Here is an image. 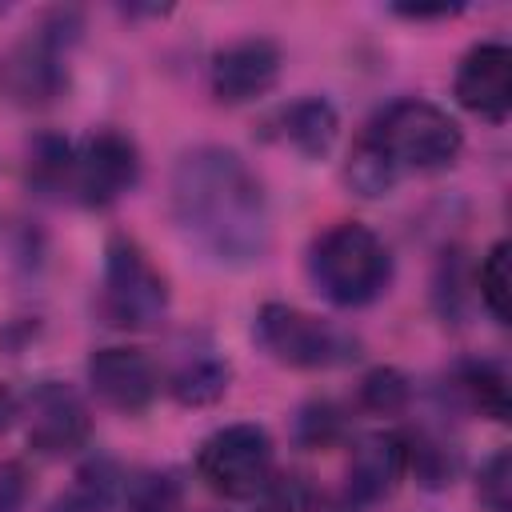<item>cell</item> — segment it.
I'll return each instance as SVG.
<instances>
[{"mask_svg":"<svg viewBox=\"0 0 512 512\" xmlns=\"http://www.w3.org/2000/svg\"><path fill=\"white\" fill-rule=\"evenodd\" d=\"M124 512H184V484L176 472H140L124 492Z\"/></svg>","mask_w":512,"mask_h":512,"instance_id":"cell-20","label":"cell"},{"mask_svg":"<svg viewBox=\"0 0 512 512\" xmlns=\"http://www.w3.org/2000/svg\"><path fill=\"white\" fill-rule=\"evenodd\" d=\"M80 40V12H48L0 60V92L20 108H44L68 88V48Z\"/></svg>","mask_w":512,"mask_h":512,"instance_id":"cell-4","label":"cell"},{"mask_svg":"<svg viewBox=\"0 0 512 512\" xmlns=\"http://www.w3.org/2000/svg\"><path fill=\"white\" fill-rule=\"evenodd\" d=\"M260 136L264 140H276V144H284V148H292V152H300L308 160H320V156H328V148L340 136V116H336L332 100H324V96H300V100L276 108L264 120Z\"/></svg>","mask_w":512,"mask_h":512,"instance_id":"cell-14","label":"cell"},{"mask_svg":"<svg viewBox=\"0 0 512 512\" xmlns=\"http://www.w3.org/2000/svg\"><path fill=\"white\" fill-rule=\"evenodd\" d=\"M32 496V476L24 460H0V512H24Z\"/></svg>","mask_w":512,"mask_h":512,"instance_id":"cell-26","label":"cell"},{"mask_svg":"<svg viewBox=\"0 0 512 512\" xmlns=\"http://www.w3.org/2000/svg\"><path fill=\"white\" fill-rule=\"evenodd\" d=\"M404 472V432H372L352 448L348 472H344V504L348 508H368L380 504Z\"/></svg>","mask_w":512,"mask_h":512,"instance_id":"cell-13","label":"cell"},{"mask_svg":"<svg viewBox=\"0 0 512 512\" xmlns=\"http://www.w3.org/2000/svg\"><path fill=\"white\" fill-rule=\"evenodd\" d=\"M168 204L180 232L216 264H256L272 244L268 192L236 148L196 144L180 152L168 180Z\"/></svg>","mask_w":512,"mask_h":512,"instance_id":"cell-1","label":"cell"},{"mask_svg":"<svg viewBox=\"0 0 512 512\" xmlns=\"http://www.w3.org/2000/svg\"><path fill=\"white\" fill-rule=\"evenodd\" d=\"M472 288H476V300L488 308V316L496 324H508V244L504 240H496L488 256L476 264Z\"/></svg>","mask_w":512,"mask_h":512,"instance_id":"cell-22","label":"cell"},{"mask_svg":"<svg viewBox=\"0 0 512 512\" xmlns=\"http://www.w3.org/2000/svg\"><path fill=\"white\" fill-rule=\"evenodd\" d=\"M140 180V148L116 132L100 128L72 144V168H68V192L84 208H112L124 192H132Z\"/></svg>","mask_w":512,"mask_h":512,"instance_id":"cell-8","label":"cell"},{"mask_svg":"<svg viewBox=\"0 0 512 512\" xmlns=\"http://www.w3.org/2000/svg\"><path fill=\"white\" fill-rule=\"evenodd\" d=\"M348 432V416L340 404L332 400H308L300 412H296V424H292V436L300 448H332L340 436Z\"/></svg>","mask_w":512,"mask_h":512,"instance_id":"cell-23","label":"cell"},{"mask_svg":"<svg viewBox=\"0 0 512 512\" xmlns=\"http://www.w3.org/2000/svg\"><path fill=\"white\" fill-rule=\"evenodd\" d=\"M512 464H508V448H500V452H492L488 460H484V468H480V476H476V496H480V504L488 508V512H512V496H508V488H512Z\"/></svg>","mask_w":512,"mask_h":512,"instance_id":"cell-25","label":"cell"},{"mask_svg":"<svg viewBox=\"0 0 512 512\" xmlns=\"http://www.w3.org/2000/svg\"><path fill=\"white\" fill-rule=\"evenodd\" d=\"M280 64H284V52L276 40L268 36H244V40H232L224 44L216 56H212V68H208V88L220 104H248L264 92L276 88L280 80Z\"/></svg>","mask_w":512,"mask_h":512,"instance_id":"cell-11","label":"cell"},{"mask_svg":"<svg viewBox=\"0 0 512 512\" xmlns=\"http://www.w3.org/2000/svg\"><path fill=\"white\" fill-rule=\"evenodd\" d=\"M456 452L452 444L428 436V432H404V472H412L424 488H444L456 476Z\"/></svg>","mask_w":512,"mask_h":512,"instance_id":"cell-19","label":"cell"},{"mask_svg":"<svg viewBox=\"0 0 512 512\" xmlns=\"http://www.w3.org/2000/svg\"><path fill=\"white\" fill-rule=\"evenodd\" d=\"M452 96L480 120H508L512 112V48L504 40H480L460 56Z\"/></svg>","mask_w":512,"mask_h":512,"instance_id":"cell-12","label":"cell"},{"mask_svg":"<svg viewBox=\"0 0 512 512\" xmlns=\"http://www.w3.org/2000/svg\"><path fill=\"white\" fill-rule=\"evenodd\" d=\"M356 400H360V408L372 412V416H396V412L408 408V400H412V384H408V376H404L400 368L380 364V368H372V372L360 380Z\"/></svg>","mask_w":512,"mask_h":512,"instance_id":"cell-21","label":"cell"},{"mask_svg":"<svg viewBox=\"0 0 512 512\" xmlns=\"http://www.w3.org/2000/svg\"><path fill=\"white\" fill-rule=\"evenodd\" d=\"M228 380H232L228 360H220L212 348H200V352H188V356L172 368L168 392H172L184 408H208V404H216V400L228 392Z\"/></svg>","mask_w":512,"mask_h":512,"instance_id":"cell-16","label":"cell"},{"mask_svg":"<svg viewBox=\"0 0 512 512\" xmlns=\"http://www.w3.org/2000/svg\"><path fill=\"white\" fill-rule=\"evenodd\" d=\"M28 184L40 196H64L68 192V168H72V140L64 136H36L28 148Z\"/></svg>","mask_w":512,"mask_h":512,"instance_id":"cell-18","label":"cell"},{"mask_svg":"<svg viewBox=\"0 0 512 512\" xmlns=\"http://www.w3.org/2000/svg\"><path fill=\"white\" fill-rule=\"evenodd\" d=\"M88 388L104 408H116L124 416L144 412L160 392V368L148 352L108 344L88 356Z\"/></svg>","mask_w":512,"mask_h":512,"instance_id":"cell-10","label":"cell"},{"mask_svg":"<svg viewBox=\"0 0 512 512\" xmlns=\"http://www.w3.org/2000/svg\"><path fill=\"white\" fill-rule=\"evenodd\" d=\"M20 416V400L0 384V432H8L12 428V420Z\"/></svg>","mask_w":512,"mask_h":512,"instance_id":"cell-28","label":"cell"},{"mask_svg":"<svg viewBox=\"0 0 512 512\" xmlns=\"http://www.w3.org/2000/svg\"><path fill=\"white\" fill-rule=\"evenodd\" d=\"M308 280L336 308H364L392 284L388 244L360 220H340L308 244Z\"/></svg>","mask_w":512,"mask_h":512,"instance_id":"cell-3","label":"cell"},{"mask_svg":"<svg viewBox=\"0 0 512 512\" xmlns=\"http://www.w3.org/2000/svg\"><path fill=\"white\" fill-rule=\"evenodd\" d=\"M20 416H24L28 448L40 456H68V452L84 448L88 432H92L84 396L64 380H40L20 400Z\"/></svg>","mask_w":512,"mask_h":512,"instance_id":"cell-9","label":"cell"},{"mask_svg":"<svg viewBox=\"0 0 512 512\" xmlns=\"http://www.w3.org/2000/svg\"><path fill=\"white\" fill-rule=\"evenodd\" d=\"M464 148L460 124L432 100L400 96L384 104L348 152L344 180L352 192L376 200L396 188L408 172H440Z\"/></svg>","mask_w":512,"mask_h":512,"instance_id":"cell-2","label":"cell"},{"mask_svg":"<svg viewBox=\"0 0 512 512\" xmlns=\"http://www.w3.org/2000/svg\"><path fill=\"white\" fill-rule=\"evenodd\" d=\"M452 392L480 416L488 420H508L512 400H508V372L496 360H460L452 368Z\"/></svg>","mask_w":512,"mask_h":512,"instance_id":"cell-15","label":"cell"},{"mask_svg":"<svg viewBox=\"0 0 512 512\" xmlns=\"http://www.w3.org/2000/svg\"><path fill=\"white\" fill-rule=\"evenodd\" d=\"M260 512H312L316 508V488L300 472H272L264 492L256 496Z\"/></svg>","mask_w":512,"mask_h":512,"instance_id":"cell-24","label":"cell"},{"mask_svg":"<svg viewBox=\"0 0 512 512\" xmlns=\"http://www.w3.org/2000/svg\"><path fill=\"white\" fill-rule=\"evenodd\" d=\"M120 468L108 456H92L76 468L72 484L52 500L48 512H108L120 500Z\"/></svg>","mask_w":512,"mask_h":512,"instance_id":"cell-17","label":"cell"},{"mask_svg":"<svg viewBox=\"0 0 512 512\" xmlns=\"http://www.w3.org/2000/svg\"><path fill=\"white\" fill-rule=\"evenodd\" d=\"M252 340L288 368H340L360 356V340L348 328L280 300L260 304L252 320Z\"/></svg>","mask_w":512,"mask_h":512,"instance_id":"cell-6","label":"cell"},{"mask_svg":"<svg viewBox=\"0 0 512 512\" xmlns=\"http://www.w3.org/2000/svg\"><path fill=\"white\" fill-rule=\"evenodd\" d=\"M172 292L164 272L148 260V252L132 236H112L104 248V276H100V320L108 328L144 332L168 316Z\"/></svg>","mask_w":512,"mask_h":512,"instance_id":"cell-5","label":"cell"},{"mask_svg":"<svg viewBox=\"0 0 512 512\" xmlns=\"http://www.w3.org/2000/svg\"><path fill=\"white\" fill-rule=\"evenodd\" d=\"M276 472L272 436L260 424H224L196 448V476L224 500H256Z\"/></svg>","mask_w":512,"mask_h":512,"instance_id":"cell-7","label":"cell"},{"mask_svg":"<svg viewBox=\"0 0 512 512\" xmlns=\"http://www.w3.org/2000/svg\"><path fill=\"white\" fill-rule=\"evenodd\" d=\"M396 12L408 16V20H432V16H456L460 4H436V8H408V4H400Z\"/></svg>","mask_w":512,"mask_h":512,"instance_id":"cell-27","label":"cell"}]
</instances>
